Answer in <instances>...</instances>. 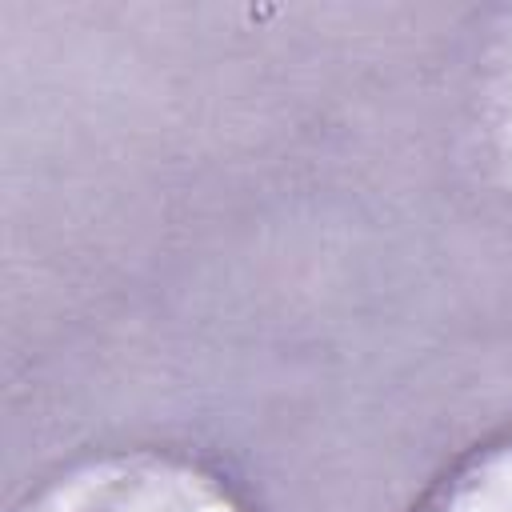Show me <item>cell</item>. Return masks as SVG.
Segmentation results:
<instances>
[{
    "label": "cell",
    "instance_id": "cell-2",
    "mask_svg": "<svg viewBox=\"0 0 512 512\" xmlns=\"http://www.w3.org/2000/svg\"><path fill=\"white\" fill-rule=\"evenodd\" d=\"M420 512H512V436L460 460Z\"/></svg>",
    "mask_w": 512,
    "mask_h": 512
},
{
    "label": "cell",
    "instance_id": "cell-3",
    "mask_svg": "<svg viewBox=\"0 0 512 512\" xmlns=\"http://www.w3.org/2000/svg\"><path fill=\"white\" fill-rule=\"evenodd\" d=\"M488 124L496 140L500 164L512 172V36H504L496 68H492V92H488Z\"/></svg>",
    "mask_w": 512,
    "mask_h": 512
},
{
    "label": "cell",
    "instance_id": "cell-1",
    "mask_svg": "<svg viewBox=\"0 0 512 512\" xmlns=\"http://www.w3.org/2000/svg\"><path fill=\"white\" fill-rule=\"evenodd\" d=\"M24 512H244L192 464L136 452L108 456L52 480Z\"/></svg>",
    "mask_w": 512,
    "mask_h": 512
}]
</instances>
